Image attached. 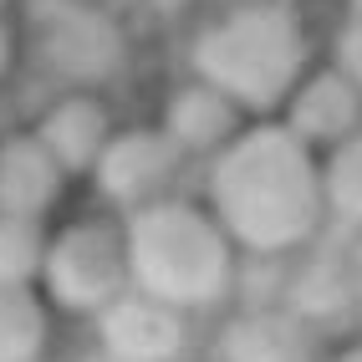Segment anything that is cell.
<instances>
[{
    "label": "cell",
    "mask_w": 362,
    "mask_h": 362,
    "mask_svg": "<svg viewBox=\"0 0 362 362\" xmlns=\"http://www.w3.org/2000/svg\"><path fill=\"white\" fill-rule=\"evenodd\" d=\"M204 204L220 214L240 255L291 260L327 240L322 153L281 117H250L245 133L204 163Z\"/></svg>",
    "instance_id": "cell-1"
},
{
    "label": "cell",
    "mask_w": 362,
    "mask_h": 362,
    "mask_svg": "<svg viewBox=\"0 0 362 362\" xmlns=\"http://www.w3.org/2000/svg\"><path fill=\"white\" fill-rule=\"evenodd\" d=\"M123 220H128V260L138 291L179 306L189 317L235 301L245 255L204 199L174 189V194L143 204Z\"/></svg>",
    "instance_id": "cell-2"
},
{
    "label": "cell",
    "mask_w": 362,
    "mask_h": 362,
    "mask_svg": "<svg viewBox=\"0 0 362 362\" xmlns=\"http://www.w3.org/2000/svg\"><path fill=\"white\" fill-rule=\"evenodd\" d=\"M311 62V31L286 0H240L189 36V71L230 92L250 117H276Z\"/></svg>",
    "instance_id": "cell-3"
},
{
    "label": "cell",
    "mask_w": 362,
    "mask_h": 362,
    "mask_svg": "<svg viewBox=\"0 0 362 362\" xmlns=\"http://www.w3.org/2000/svg\"><path fill=\"white\" fill-rule=\"evenodd\" d=\"M41 296L62 317H98L123 291H133V260H128V220L117 209H87L46 225L41 255Z\"/></svg>",
    "instance_id": "cell-4"
},
{
    "label": "cell",
    "mask_w": 362,
    "mask_h": 362,
    "mask_svg": "<svg viewBox=\"0 0 362 362\" xmlns=\"http://www.w3.org/2000/svg\"><path fill=\"white\" fill-rule=\"evenodd\" d=\"M41 62L62 87L103 92L128 66V31L92 0H66L41 21Z\"/></svg>",
    "instance_id": "cell-5"
},
{
    "label": "cell",
    "mask_w": 362,
    "mask_h": 362,
    "mask_svg": "<svg viewBox=\"0 0 362 362\" xmlns=\"http://www.w3.org/2000/svg\"><path fill=\"white\" fill-rule=\"evenodd\" d=\"M184 153L179 143L168 138L158 123H143V128H117L112 143L103 148L98 168H92V189L98 199L117 214H133L143 204H153L163 194L179 189V174H184Z\"/></svg>",
    "instance_id": "cell-6"
},
{
    "label": "cell",
    "mask_w": 362,
    "mask_h": 362,
    "mask_svg": "<svg viewBox=\"0 0 362 362\" xmlns=\"http://www.w3.org/2000/svg\"><path fill=\"white\" fill-rule=\"evenodd\" d=\"M189 322H194L189 311L133 286L92 317V332H98V347L107 362H184L189 342H194Z\"/></svg>",
    "instance_id": "cell-7"
},
{
    "label": "cell",
    "mask_w": 362,
    "mask_h": 362,
    "mask_svg": "<svg viewBox=\"0 0 362 362\" xmlns=\"http://www.w3.org/2000/svg\"><path fill=\"white\" fill-rule=\"evenodd\" d=\"M214 362H327L322 332L301 322L291 306L240 301L214 332Z\"/></svg>",
    "instance_id": "cell-8"
},
{
    "label": "cell",
    "mask_w": 362,
    "mask_h": 362,
    "mask_svg": "<svg viewBox=\"0 0 362 362\" xmlns=\"http://www.w3.org/2000/svg\"><path fill=\"white\" fill-rule=\"evenodd\" d=\"M281 123L291 128L306 148H337L342 138L362 133V87L342 77L332 62H311V71L291 87V98L281 103Z\"/></svg>",
    "instance_id": "cell-9"
},
{
    "label": "cell",
    "mask_w": 362,
    "mask_h": 362,
    "mask_svg": "<svg viewBox=\"0 0 362 362\" xmlns=\"http://www.w3.org/2000/svg\"><path fill=\"white\" fill-rule=\"evenodd\" d=\"M245 123H250V112L240 107L230 92H220L214 82L194 77V71L168 87V98L158 107V128L179 143V153L184 158H204V163L220 148H230V143L245 133Z\"/></svg>",
    "instance_id": "cell-10"
},
{
    "label": "cell",
    "mask_w": 362,
    "mask_h": 362,
    "mask_svg": "<svg viewBox=\"0 0 362 362\" xmlns=\"http://www.w3.org/2000/svg\"><path fill=\"white\" fill-rule=\"evenodd\" d=\"M112 133H117V117H112L107 98L92 87H62L36 117V138L57 153V163L71 179H92Z\"/></svg>",
    "instance_id": "cell-11"
},
{
    "label": "cell",
    "mask_w": 362,
    "mask_h": 362,
    "mask_svg": "<svg viewBox=\"0 0 362 362\" xmlns=\"http://www.w3.org/2000/svg\"><path fill=\"white\" fill-rule=\"evenodd\" d=\"M357 291H362V276L352 271L347 245H337V250L327 255L322 240H317L311 250L291 255L281 306H291L301 322H311L317 332H327V327H352V317H357Z\"/></svg>",
    "instance_id": "cell-12"
},
{
    "label": "cell",
    "mask_w": 362,
    "mask_h": 362,
    "mask_svg": "<svg viewBox=\"0 0 362 362\" xmlns=\"http://www.w3.org/2000/svg\"><path fill=\"white\" fill-rule=\"evenodd\" d=\"M66 184H71V174L36 138V128L0 138V214H21V220L52 225V214L66 199Z\"/></svg>",
    "instance_id": "cell-13"
},
{
    "label": "cell",
    "mask_w": 362,
    "mask_h": 362,
    "mask_svg": "<svg viewBox=\"0 0 362 362\" xmlns=\"http://www.w3.org/2000/svg\"><path fill=\"white\" fill-rule=\"evenodd\" d=\"M57 306L41 286H0V362H41L52 347Z\"/></svg>",
    "instance_id": "cell-14"
},
{
    "label": "cell",
    "mask_w": 362,
    "mask_h": 362,
    "mask_svg": "<svg viewBox=\"0 0 362 362\" xmlns=\"http://www.w3.org/2000/svg\"><path fill=\"white\" fill-rule=\"evenodd\" d=\"M322 204H327V235L347 240L362 230V133L322 153Z\"/></svg>",
    "instance_id": "cell-15"
},
{
    "label": "cell",
    "mask_w": 362,
    "mask_h": 362,
    "mask_svg": "<svg viewBox=\"0 0 362 362\" xmlns=\"http://www.w3.org/2000/svg\"><path fill=\"white\" fill-rule=\"evenodd\" d=\"M46 255V225L0 214V286H36Z\"/></svg>",
    "instance_id": "cell-16"
},
{
    "label": "cell",
    "mask_w": 362,
    "mask_h": 362,
    "mask_svg": "<svg viewBox=\"0 0 362 362\" xmlns=\"http://www.w3.org/2000/svg\"><path fill=\"white\" fill-rule=\"evenodd\" d=\"M327 62L342 71V77H352L362 87V16H342L337 21V31H332V46H327Z\"/></svg>",
    "instance_id": "cell-17"
},
{
    "label": "cell",
    "mask_w": 362,
    "mask_h": 362,
    "mask_svg": "<svg viewBox=\"0 0 362 362\" xmlns=\"http://www.w3.org/2000/svg\"><path fill=\"white\" fill-rule=\"evenodd\" d=\"M16 57H21V36L11 26V16L0 11V87L11 82V71H16Z\"/></svg>",
    "instance_id": "cell-18"
},
{
    "label": "cell",
    "mask_w": 362,
    "mask_h": 362,
    "mask_svg": "<svg viewBox=\"0 0 362 362\" xmlns=\"http://www.w3.org/2000/svg\"><path fill=\"white\" fill-rule=\"evenodd\" d=\"M327 362H362V337L352 332L347 342H337V347L327 352Z\"/></svg>",
    "instance_id": "cell-19"
},
{
    "label": "cell",
    "mask_w": 362,
    "mask_h": 362,
    "mask_svg": "<svg viewBox=\"0 0 362 362\" xmlns=\"http://www.w3.org/2000/svg\"><path fill=\"white\" fill-rule=\"evenodd\" d=\"M342 245H347V255H352V271L362 276V230H357V235H347Z\"/></svg>",
    "instance_id": "cell-20"
},
{
    "label": "cell",
    "mask_w": 362,
    "mask_h": 362,
    "mask_svg": "<svg viewBox=\"0 0 362 362\" xmlns=\"http://www.w3.org/2000/svg\"><path fill=\"white\" fill-rule=\"evenodd\" d=\"M352 332L362 337V291H357V317H352Z\"/></svg>",
    "instance_id": "cell-21"
},
{
    "label": "cell",
    "mask_w": 362,
    "mask_h": 362,
    "mask_svg": "<svg viewBox=\"0 0 362 362\" xmlns=\"http://www.w3.org/2000/svg\"><path fill=\"white\" fill-rule=\"evenodd\" d=\"M347 11H352V16H362V0H347Z\"/></svg>",
    "instance_id": "cell-22"
},
{
    "label": "cell",
    "mask_w": 362,
    "mask_h": 362,
    "mask_svg": "<svg viewBox=\"0 0 362 362\" xmlns=\"http://www.w3.org/2000/svg\"><path fill=\"white\" fill-rule=\"evenodd\" d=\"M6 6H11V0H0V11H6Z\"/></svg>",
    "instance_id": "cell-23"
}]
</instances>
